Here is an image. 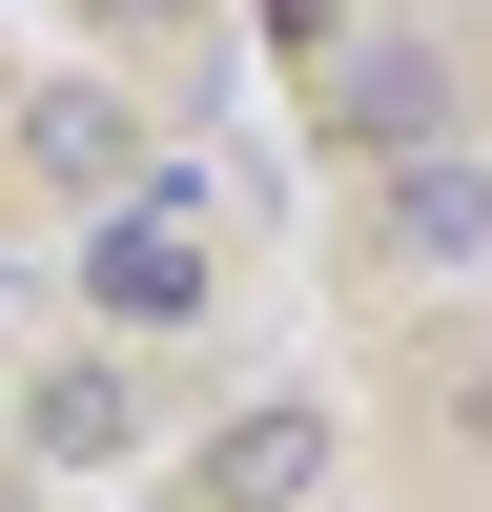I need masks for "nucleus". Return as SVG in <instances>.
Listing matches in <instances>:
<instances>
[{
    "label": "nucleus",
    "instance_id": "1",
    "mask_svg": "<svg viewBox=\"0 0 492 512\" xmlns=\"http://www.w3.org/2000/svg\"><path fill=\"white\" fill-rule=\"evenodd\" d=\"M82 287H103L123 328H185V308H205V226H185V205H123V226L82 246Z\"/></svg>",
    "mask_w": 492,
    "mask_h": 512
},
{
    "label": "nucleus",
    "instance_id": "2",
    "mask_svg": "<svg viewBox=\"0 0 492 512\" xmlns=\"http://www.w3.org/2000/svg\"><path fill=\"white\" fill-rule=\"evenodd\" d=\"M390 246H410V267H492V164L472 144H410L390 164Z\"/></svg>",
    "mask_w": 492,
    "mask_h": 512
},
{
    "label": "nucleus",
    "instance_id": "3",
    "mask_svg": "<svg viewBox=\"0 0 492 512\" xmlns=\"http://www.w3.org/2000/svg\"><path fill=\"white\" fill-rule=\"evenodd\" d=\"M21 431H41V472H103V451L144 431V410H123V369H103V349H62V369L21 390Z\"/></svg>",
    "mask_w": 492,
    "mask_h": 512
},
{
    "label": "nucleus",
    "instance_id": "4",
    "mask_svg": "<svg viewBox=\"0 0 492 512\" xmlns=\"http://www.w3.org/2000/svg\"><path fill=\"white\" fill-rule=\"evenodd\" d=\"M308 472H328V410H246V431H226V472H205V512H287Z\"/></svg>",
    "mask_w": 492,
    "mask_h": 512
},
{
    "label": "nucleus",
    "instance_id": "5",
    "mask_svg": "<svg viewBox=\"0 0 492 512\" xmlns=\"http://www.w3.org/2000/svg\"><path fill=\"white\" fill-rule=\"evenodd\" d=\"M41 185H144V123L123 103H41Z\"/></svg>",
    "mask_w": 492,
    "mask_h": 512
},
{
    "label": "nucleus",
    "instance_id": "6",
    "mask_svg": "<svg viewBox=\"0 0 492 512\" xmlns=\"http://www.w3.org/2000/svg\"><path fill=\"white\" fill-rule=\"evenodd\" d=\"M349 123L410 164V144H451V82H431V62H349Z\"/></svg>",
    "mask_w": 492,
    "mask_h": 512
},
{
    "label": "nucleus",
    "instance_id": "7",
    "mask_svg": "<svg viewBox=\"0 0 492 512\" xmlns=\"http://www.w3.org/2000/svg\"><path fill=\"white\" fill-rule=\"evenodd\" d=\"M82 21H103V41H164V21H185V0H82Z\"/></svg>",
    "mask_w": 492,
    "mask_h": 512
},
{
    "label": "nucleus",
    "instance_id": "8",
    "mask_svg": "<svg viewBox=\"0 0 492 512\" xmlns=\"http://www.w3.org/2000/svg\"><path fill=\"white\" fill-rule=\"evenodd\" d=\"M0 512H41V492H0Z\"/></svg>",
    "mask_w": 492,
    "mask_h": 512
}]
</instances>
